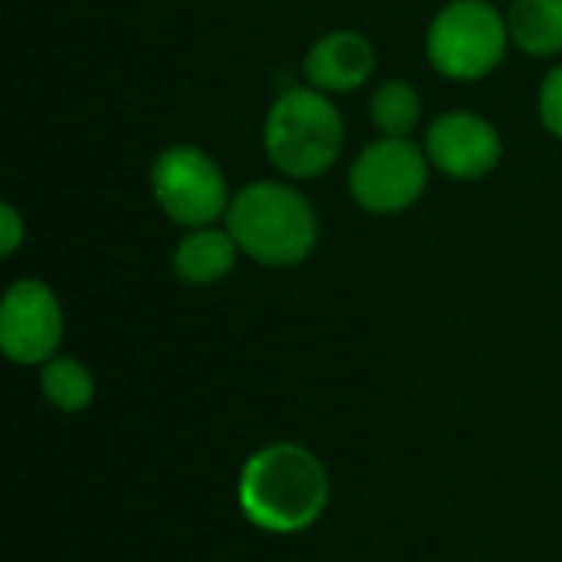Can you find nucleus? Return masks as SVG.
I'll use <instances>...</instances> for the list:
<instances>
[{"label": "nucleus", "instance_id": "f257e3e1", "mask_svg": "<svg viewBox=\"0 0 562 562\" xmlns=\"http://www.w3.org/2000/svg\"><path fill=\"white\" fill-rule=\"evenodd\" d=\"M237 497L247 520L260 530L300 533L323 517L329 504V474L310 448L273 441L247 458Z\"/></svg>", "mask_w": 562, "mask_h": 562}, {"label": "nucleus", "instance_id": "f03ea898", "mask_svg": "<svg viewBox=\"0 0 562 562\" xmlns=\"http://www.w3.org/2000/svg\"><path fill=\"white\" fill-rule=\"evenodd\" d=\"M244 257L263 267H296L319 240V221L303 191L286 181L244 184L224 217Z\"/></svg>", "mask_w": 562, "mask_h": 562}, {"label": "nucleus", "instance_id": "7ed1b4c3", "mask_svg": "<svg viewBox=\"0 0 562 562\" xmlns=\"http://www.w3.org/2000/svg\"><path fill=\"white\" fill-rule=\"evenodd\" d=\"M342 115L326 92L290 86L277 95L263 122V151L293 181L326 175L342 155Z\"/></svg>", "mask_w": 562, "mask_h": 562}, {"label": "nucleus", "instance_id": "20e7f679", "mask_svg": "<svg viewBox=\"0 0 562 562\" xmlns=\"http://www.w3.org/2000/svg\"><path fill=\"white\" fill-rule=\"evenodd\" d=\"M507 43V16H501L491 0H451L435 13L425 36V53L445 79L474 82L504 63Z\"/></svg>", "mask_w": 562, "mask_h": 562}, {"label": "nucleus", "instance_id": "39448f33", "mask_svg": "<svg viewBox=\"0 0 562 562\" xmlns=\"http://www.w3.org/2000/svg\"><path fill=\"white\" fill-rule=\"evenodd\" d=\"M158 207L181 227H211L227 217L231 191L221 165L198 145H171L155 155L148 175Z\"/></svg>", "mask_w": 562, "mask_h": 562}, {"label": "nucleus", "instance_id": "423d86ee", "mask_svg": "<svg viewBox=\"0 0 562 562\" xmlns=\"http://www.w3.org/2000/svg\"><path fill=\"white\" fill-rule=\"evenodd\" d=\"M428 155L408 138H389L366 145L349 168V194L369 214H402L428 188Z\"/></svg>", "mask_w": 562, "mask_h": 562}, {"label": "nucleus", "instance_id": "0eeeda50", "mask_svg": "<svg viewBox=\"0 0 562 562\" xmlns=\"http://www.w3.org/2000/svg\"><path fill=\"white\" fill-rule=\"evenodd\" d=\"M63 342V306L43 280H16L0 303V349L16 366H43Z\"/></svg>", "mask_w": 562, "mask_h": 562}, {"label": "nucleus", "instance_id": "6e6552de", "mask_svg": "<svg viewBox=\"0 0 562 562\" xmlns=\"http://www.w3.org/2000/svg\"><path fill=\"white\" fill-rule=\"evenodd\" d=\"M428 161L458 181H474L501 165L504 142L501 132L474 112H445L425 132Z\"/></svg>", "mask_w": 562, "mask_h": 562}, {"label": "nucleus", "instance_id": "1a4fd4ad", "mask_svg": "<svg viewBox=\"0 0 562 562\" xmlns=\"http://www.w3.org/2000/svg\"><path fill=\"white\" fill-rule=\"evenodd\" d=\"M375 72V46L356 30H333L319 36L303 59L306 86L319 92H356Z\"/></svg>", "mask_w": 562, "mask_h": 562}, {"label": "nucleus", "instance_id": "9d476101", "mask_svg": "<svg viewBox=\"0 0 562 562\" xmlns=\"http://www.w3.org/2000/svg\"><path fill=\"white\" fill-rule=\"evenodd\" d=\"M237 254H240V247L234 244L231 231L227 227L221 231L211 224V227L188 231L175 244L171 267H175V277L188 286H214L234 270Z\"/></svg>", "mask_w": 562, "mask_h": 562}, {"label": "nucleus", "instance_id": "9b49d317", "mask_svg": "<svg viewBox=\"0 0 562 562\" xmlns=\"http://www.w3.org/2000/svg\"><path fill=\"white\" fill-rule=\"evenodd\" d=\"M507 26L510 40L537 59L562 53V0H514Z\"/></svg>", "mask_w": 562, "mask_h": 562}, {"label": "nucleus", "instance_id": "f8f14e48", "mask_svg": "<svg viewBox=\"0 0 562 562\" xmlns=\"http://www.w3.org/2000/svg\"><path fill=\"white\" fill-rule=\"evenodd\" d=\"M40 392L53 408L66 415H79L95 398V379L79 359L53 356L49 362L40 366Z\"/></svg>", "mask_w": 562, "mask_h": 562}, {"label": "nucleus", "instance_id": "ddd939ff", "mask_svg": "<svg viewBox=\"0 0 562 562\" xmlns=\"http://www.w3.org/2000/svg\"><path fill=\"white\" fill-rule=\"evenodd\" d=\"M372 122L389 138H408L422 122V92L405 79H389L372 92Z\"/></svg>", "mask_w": 562, "mask_h": 562}, {"label": "nucleus", "instance_id": "4468645a", "mask_svg": "<svg viewBox=\"0 0 562 562\" xmlns=\"http://www.w3.org/2000/svg\"><path fill=\"white\" fill-rule=\"evenodd\" d=\"M540 122L550 135L562 138V63L547 72L540 86Z\"/></svg>", "mask_w": 562, "mask_h": 562}, {"label": "nucleus", "instance_id": "2eb2a0df", "mask_svg": "<svg viewBox=\"0 0 562 562\" xmlns=\"http://www.w3.org/2000/svg\"><path fill=\"white\" fill-rule=\"evenodd\" d=\"M23 237H26V227H23L16 207L13 204H0V254L13 257L16 247L23 244Z\"/></svg>", "mask_w": 562, "mask_h": 562}]
</instances>
